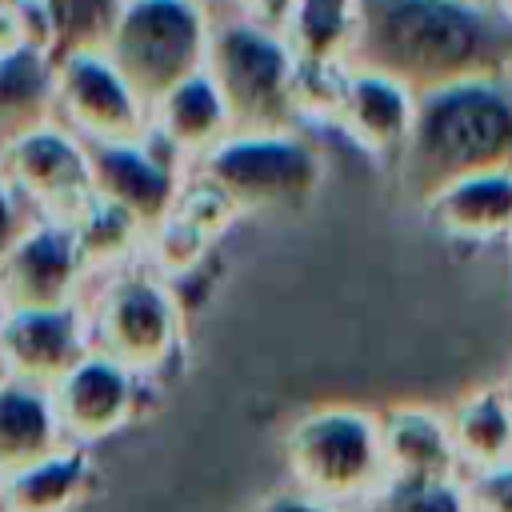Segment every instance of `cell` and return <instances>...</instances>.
<instances>
[{
  "mask_svg": "<svg viewBox=\"0 0 512 512\" xmlns=\"http://www.w3.org/2000/svg\"><path fill=\"white\" fill-rule=\"evenodd\" d=\"M352 56L360 72L412 100L460 84H496L512 68V28L468 0H356Z\"/></svg>",
  "mask_w": 512,
  "mask_h": 512,
  "instance_id": "1",
  "label": "cell"
},
{
  "mask_svg": "<svg viewBox=\"0 0 512 512\" xmlns=\"http://www.w3.org/2000/svg\"><path fill=\"white\" fill-rule=\"evenodd\" d=\"M512 172V96L500 84H460L416 100L400 148V184L432 204L452 184Z\"/></svg>",
  "mask_w": 512,
  "mask_h": 512,
  "instance_id": "2",
  "label": "cell"
},
{
  "mask_svg": "<svg viewBox=\"0 0 512 512\" xmlns=\"http://www.w3.org/2000/svg\"><path fill=\"white\" fill-rule=\"evenodd\" d=\"M284 464L292 488L360 512L388 480L380 420L344 404L304 412L284 436Z\"/></svg>",
  "mask_w": 512,
  "mask_h": 512,
  "instance_id": "3",
  "label": "cell"
},
{
  "mask_svg": "<svg viewBox=\"0 0 512 512\" xmlns=\"http://www.w3.org/2000/svg\"><path fill=\"white\" fill-rule=\"evenodd\" d=\"M292 48L252 24L212 40V88L240 136H280L292 116Z\"/></svg>",
  "mask_w": 512,
  "mask_h": 512,
  "instance_id": "4",
  "label": "cell"
},
{
  "mask_svg": "<svg viewBox=\"0 0 512 512\" xmlns=\"http://www.w3.org/2000/svg\"><path fill=\"white\" fill-rule=\"evenodd\" d=\"M208 184L232 208H296L320 184V160L292 136H236L208 156Z\"/></svg>",
  "mask_w": 512,
  "mask_h": 512,
  "instance_id": "5",
  "label": "cell"
},
{
  "mask_svg": "<svg viewBox=\"0 0 512 512\" xmlns=\"http://www.w3.org/2000/svg\"><path fill=\"white\" fill-rule=\"evenodd\" d=\"M204 52L200 12L188 0H140L116 32L120 72L140 88L168 96L196 76Z\"/></svg>",
  "mask_w": 512,
  "mask_h": 512,
  "instance_id": "6",
  "label": "cell"
},
{
  "mask_svg": "<svg viewBox=\"0 0 512 512\" xmlns=\"http://www.w3.org/2000/svg\"><path fill=\"white\" fill-rule=\"evenodd\" d=\"M64 440L84 448L92 440L112 436L116 428L128 424L132 404H136V388H132V372L112 364L108 356H84L52 392Z\"/></svg>",
  "mask_w": 512,
  "mask_h": 512,
  "instance_id": "7",
  "label": "cell"
},
{
  "mask_svg": "<svg viewBox=\"0 0 512 512\" xmlns=\"http://www.w3.org/2000/svg\"><path fill=\"white\" fill-rule=\"evenodd\" d=\"M172 336H176V316L168 308V300L152 288V284H124L108 308H104V320H100V344L112 364L120 368H156L168 348H172Z\"/></svg>",
  "mask_w": 512,
  "mask_h": 512,
  "instance_id": "8",
  "label": "cell"
},
{
  "mask_svg": "<svg viewBox=\"0 0 512 512\" xmlns=\"http://www.w3.org/2000/svg\"><path fill=\"white\" fill-rule=\"evenodd\" d=\"M388 480H464L448 416L432 408H392L380 420Z\"/></svg>",
  "mask_w": 512,
  "mask_h": 512,
  "instance_id": "9",
  "label": "cell"
},
{
  "mask_svg": "<svg viewBox=\"0 0 512 512\" xmlns=\"http://www.w3.org/2000/svg\"><path fill=\"white\" fill-rule=\"evenodd\" d=\"M60 448H68V440L52 392L24 380L0 384V480L56 456Z\"/></svg>",
  "mask_w": 512,
  "mask_h": 512,
  "instance_id": "10",
  "label": "cell"
},
{
  "mask_svg": "<svg viewBox=\"0 0 512 512\" xmlns=\"http://www.w3.org/2000/svg\"><path fill=\"white\" fill-rule=\"evenodd\" d=\"M412 116H416V100L384 80V76H372V72H352L348 80V96H344V108H340V128L368 152H396L404 148L408 132H412Z\"/></svg>",
  "mask_w": 512,
  "mask_h": 512,
  "instance_id": "11",
  "label": "cell"
},
{
  "mask_svg": "<svg viewBox=\"0 0 512 512\" xmlns=\"http://www.w3.org/2000/svg\"><path fill=\"white\" fill-rule=\"evenodd\" d=\"M0 348L12 364V372L24 376V384H32V380L60 384L84 360L72 320L56 308H40V312L28 308L16 320H8V328L0 336Z\"/></svg>",
  "mask_w": 512,
  "mask_h": 512,
  "instance_id": "12",
  "label": "cell"
},
{
  "mask_svg": "<svg viewBox=\"0 0 512 512\" xmlns=\"http://www.w3.org/2000/svg\"><path fill=\"white\" fill-rule=\"evenodd\" d=\"M460 472H488L512 460V396L508 388H484L464 396L448 412Z\"/></svg>",
  "mask_w": 512,
  "mask_h": 512,
  "instance_id": "13",
  "label": "cell"
},
{
  "mask_svg": "<svg viewBox=\"0 0 512 512\" xmlns=\"http://www.w3.org/2000/svg\"><path fill=\"white\" fill-rule=\"evenodd\" d=\"M92 484V460L68 444L56 456L0 480V512H72Z\"/></svg>",
  "mask_w": 512,
  "mask_h": 512,
  "instance_id": "14",
  "label": "cell"
},
{
  "mask_svg": "<svg viewBox=\"0 0 512 512\" xmlns=\"http://www.w3.org/2000/svg\"><path fill=\"white\" fill-rule=\"evenodd\" d=\"M428 208L436 224L452 236L488 240V236L512 232V172H492V176L452 184Z\"/></svg>",
  "mask_w": 512,
  "mask_h": 512,
  "instance_id": "15",
  "label": "cell"
},
{
  "mask_svg": "<svg viewBox=\"0 0 512 512\" xmlns=\"http://www.w3.org/2000/svg\"><path fill=\"white\" fill-rule=\"evenodd\" d=\"M356 0H300L288 20V48L296 60L340 64L356 40Z\"/></svg>",
  "mask_w": 512,
  "mask_h": 512,
  "instance_id": "16",
  "label": "cell"
},
{
  "mask_svg": "<svg viewBox=\"0 0 512 512\" xmlns=\"http://www.w3.org/2000/svg\"><path fill=\"white\" fill-rule=\"evenodd\" d=\"M168 104V132L180 140V144H212L224 136L228 128V112L212 88V80L204 76H192L188 84H180L176 92L164 96Z\"/></svg>",
  "mask_w": 512,
  "mask_h": 512,
  "instance_id": "17",
  "label": "cell"
},
{
  "mask_svg": "<svg viewBox=\"0 0 512 512\" xmlns=\"http://www.w3.org/2000/svg\"><path fill=\"white\" fill-rule=\"evenodd\" d=\"M360 512H468L464 480H384Z\"/></svg>",
  "mask_w": 512,
  "mask_h": 512,
  "instance_id": "18",
  "label": "cell"
},
{
  "mask_svg": "<svg viewBox=\"0 0 512 512\" xmlns=\"http://www.w3.org/2000/svg\"><path fill=\"white\" fill-rule=\"evenodd\" d=\"M104 176H108L112 192L144 216H156L168 204V176L136 152H108L104 156Z\"/></svg>",
  "mask_w": 512,
  "mask_h": 512,
  "instance_id": "19",
  "label": "cell"
},
{
  "mask_svg": "<svg viewBox=\"0 0 512 512\" xmlns=\"http://www.w3.org/2000/svg\"><path fill=\"white\" fill-rule=\"evenodd\" d=\"M348 80H352V72H344L340 64L296 60L292 64V108H308L312 116L340 120V108H344V96H348Z\"/></svg>",
  "mask_w": 512,
  "mask_h": 512,
  "instance_id": "20",
  "label": "cell"
},
{
  "mask_svg": "<svg viewBox=\"0 0 512 512\" xmlns=\"http://www.w3.org/2000/svg\"><path fill=\"white\" fill-rule=\"evenodd\" d=\"M72 88L76 100L88 116H96L100 124H128L132 120V100L128 88L120 84V76H112L104 64L96 60H76L72 68Z\"/></svg>",
  "mask_w": 512,
  "mask_h": 512,
  "instance_id": "21",
  "label": "cell"
},
{
  "mask_svg": "<svg viewBox=\"0 0 512 512\" xmlns=\"http://www.w3.org/2000/svg\"><path fill=\"white\" fill-rule=\"evenodd\" d=\"M20 276H24V288L32 296H40L48 308V296H56L60 284L68 280V248L60 240H48V236L28 244L20 256Z\"/></svg>",
  "mask_w": 512,
  "mask_h": 512,
  "instance_id": "22",
  "label": "cell"
},
{
  "mask_svg": "<svg viewBox=\"0 0 512 512\" xmlns=\"http://www.w3.org/2000/svg\"><path fill=\"white\" fill-rule=\"evenodd\" d=\"M468 512H512V460L488 472L464 476Z\"/></svg>",
  "mask_w": 512,
  "mask_h": 512,
  "instance_id": "23",
  "label": "cell"
},
{
  "mask_svg": "<svg viewBox=\"0 0 512 512\" xmlns=\"http://www.w3.org/2000/svg\"><path fill=\"white\" fill-rule=\"evenodd\" d=\"M56 24L72 36H92L112 20V0H52Z\"/></svg>",
  "mask_w": 512,
  "mask_h": 512,
  "instance_id": "24",
  "label": "cell"
},
{
  "mask_svg": "<svg viewBox=\"0 0 512 512\" xmlns=\"http://www.w3.org/2000/svg\"><path fill=\"white\" fill-rule=\"evenodd\" d=\"M248 512H348V508H336V504H328V500H316V496H308V492L284 484V488L260 496Z\"/></svg>",
  "mask_w": 512,
  "mask_h": 512,
  "instance_id": "25",
  "label": "cell"
},
{
  "mask_svg": "<svg viewBox=\"0 0 512 512\" xmlns=\"http://www.w3.org/2000/svg\"><path fill=\"white\" fill-rule=\"evenodd\" d=\"M236 4H240L244 20H248L252 28L280 36V32L288 28V20H292V12H296L300 0H236Z\"/></svg>",
  "mask_w": 512,
  "mask_h": 512,
  "instance_id": "26",
  "label": "cell"
},
{
  "mask_svg": "<svg viewBox=\"0 0 512 512\" xmlns=\"http://www.w3.org/2000/svg\"><path fill=\"white\" fill-rule=\"evenodd\" d=\"M4 224H8V216H4V204H0V236H4Z\"/></svg>",
  "mask_w": 512,
  "mask_h": 512,
  "instance_id": "27",
  "label": "cell"
},
{
  "mask_svg": "<svg viewBox=\"0 0 512 512\" xmlns=\"http://www.w3.org/2000/svg\"><path fill=\"white\" fill-rule=\"evenodd\" d=\"M504 8H508V12H512V0H504Z\"/></svg>",
  "mask_w": 512,
  "mask_h": 512,
  "instance_id": "28",
  "label": "cell"
},
{
  "mask_svg": "<svg viewBox=\"0 0 512 512\" xmlns=\"http://www.w3.org/2000/svg\"><path fill=\"white\" fill-rule=\"evenodd\" d=\"M504 388H508V396H512V380H508V384H504Z\"/></svg>",
  "mask_w": 512,
  "mask_h": 512,
  "instance_id": "29",
  "label": "cell"
}]
</instances>
